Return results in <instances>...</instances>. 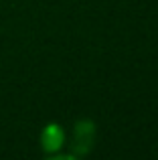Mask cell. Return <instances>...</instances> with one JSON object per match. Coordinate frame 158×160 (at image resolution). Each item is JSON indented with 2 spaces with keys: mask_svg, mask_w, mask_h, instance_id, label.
<instances>
[{
  "mask_svg": "<svg viewBox=\"0 0 158 160\" xmlns=\"http://www.w3.org/2000/svg\"><path fill=\"white\" fill-rule=\"evenodd\" d=\"M63 140H65L63 130H61L59 126H55V124L47 126L45 132H43V136H41V144H43V148L47 150V152H53V150L61 148Z\"/></svg>",
  "mask_w": 158,
  "mask_h": 160,
  "instance_id": "7a4b0ae2",
  "label": "cell"
},
{
  "mask_svg": "<svg viewBox=\"0 0 158 160\" xmlns=\"http://www.w3.org/2000/svg\"><path fill=\"white\" fill-rule=\"evenodd\" d=\"M95 142V124L91 120H81L75 124V136H73V150L75 156H83L91 150Z\"/></svg>",
  "mask_w": 158,
  "mask_h": 160,
  "instance_id": "6da1fadb",
  "label": "cell"
}]
</instances>
